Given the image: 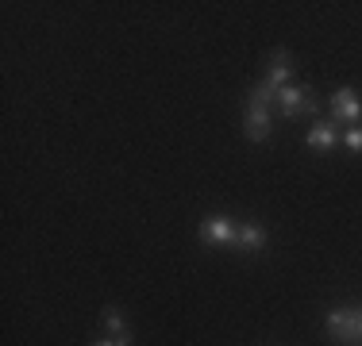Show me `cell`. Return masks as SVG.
I'll return each instance as SVG.
<instances>
[{"instance_id": "obj_6", "label": "cell", "mask_w": 362, "mask_h": 346, "mask_svg": "<svg viewBox=\"0 0 362 346\" xmlns=\"http://www.w3.org/2000/svg\"><path fill=\"white\" fill-rule=\"evenodd\" d=\"M266 242H270V235H266L262 223L247 220V223H239V227H235V246H243L247 254H258V250H262Z\"/></svg>"}, {"instance_id": "obj_5", "label": "cell", "mask_w": 362, "mask_h": 346, "mask_svg": "<svg viewBox=\"0 0 362 346\" xmlns=\"http://www.w3.org/2000/svg\"><path fill=\"white\" fill-rule=\"evenodd\" d=\"M243 131H247L251 143H266V138L274 135V119H270V108H266V104H247Z\"/></svg>"}, {"instance_id": "obj_9", "label": "cell", "mask_w": 362, "mask_h": 346, "mask_svg": "<svg viewBox=\"0 0 362 346\" xmlns=\"http://www.w3.org/2000/svg\"><path fill=\"white\" fill-rule=\"evenodd\" d=\"M105 327L112 331V339L127 335V327H124V311H119V308H105Z\"/></svg>"}, {"instance_id": "obj_10", "label": "cell", "mask_w": 362, "mask_h": 346, "mask_svg": "<svg viewBox=\"0 0 362 346\" xmlns=\"http://www.w3.org/2000/svg\"><path fill=\"white\" fill-rule=\"evenodd\" d=\"M343 143H347V150H351V154H362V124L347 127V131H343Z\"/></svg>"}, {"instance_id": "obj_3", "label": "cell", "mask_w": 362, "mask_h": 346, "mask_svg": "<svg viewBox=\"0 0 362 346\" xmlns=\"http://www.w3.org/2000/svg\"><path fill=\"white\" fill-rule=\"evenodd\" d=\"M327 335L339 342H358V308H332L327 311Z\"/></svg>"}, {"instance_id": "obj_4", "label": "cell", "mask_w": 362, "mask_h": 346, "mask_svg": "<svg viewBox=\"0 0 362 346\" xmlns=\"http://www.w3.org/2000/svg\"><path fill=\"white\" fill-rule=\"evenodd\" d=\"M332 119L335 124H362V97L355 89H339L332 93Z\"/></svg>"}, {"instance_id": "obj_7", "label": "cell", "mask_w": 362, "mask_h": 346, "mask_svg": "<svg viewBox=\"0 0 362 346\" xmlns=\"http://www.w3.org/2000/svg\"><path fill=\"white\" fill-rule=\"evenodd\" d=\"M289 73H293V62H289V50H274V62H270V73H266V89L270 93H281L286 89V81H289Z\"/></svg>"}, {"instance_id": "obj_1", "label": "cell", "mask_w": 362, "mask_h": 346, "mask_svg": "<svg viewBox=\"0 0 362 346\" xmlns=\"http://www.w3.org/2000/svg\"><path fill=\"white\" fill-rule=\"evenodd\" d=\"M278 108L286 119H297L300 112H305V116H316L320 104L313 100V89H308V85H286V89L278 93Z\"/></svg>"}, {"instance_id": "obj_8", "label": "cell", "mask_w": 362, "mask_h": 346, "mask_svg": "<svg viewBox=\"0 0 362 346\" xmlns=\"http://www.w3.org/2000/svg\"><path fill=\"white\" fill-rule=\"evenodd\" d=\"M335 143H339V124H335V119H320V124L308 131V146H313V150H332Z\"/></svg>"}, {"instance_id": "obj_12", "label": "cell", "mask_w": 362, "mask_h": 346, "mask_svg": "<svg viewBox=\"0 0 362 346\" xmlns=\"http://www.w3.org/2000/svg\"><path fill=\"white\" fill-rule=\"evenodd\" d=\"M358 342H362V311H358Z\"/></svg>"}, {"instance_id": "obj_2", "label": "cell", "mask_w": 362, "mask_h": 346, "mask_svg": "<svg viewBox=\"0 0 362 346\" xmlns=\"http://www.w3.org/2000/svg\"><path fill=\"white\" fill-rule=\"evenodd\" d=\"M201 242L204 246H235V223L228 215H204L201 220Z\"/></svg>"}, {"instance_id": "obj_11", "label": "cell", "mask_w": 362, "mask_h": 346, "mask_svg": "<svg viewBox=\"0 0 362 346\" xmlns=\"http://www.w3.org/2000/svg\"><path fill=\"white\" fill-rule=\"evenodd\" d=\"M93 346H116V342H112V339H100V342H93Z\"/></svg>"}]
</instances>
